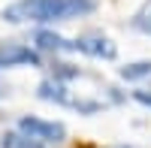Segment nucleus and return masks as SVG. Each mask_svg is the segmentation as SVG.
I'll list each match as a JSON object with an SVG mask.
<instances>
[{
  "instance_id": "nucleus-9",
  "label": "nucleus",
  "mask_w": 151,
  "mask_h": 148,
  "mask_svg": "<svg viewBox=\"0 0 151 148\" xmlns=\"http://www.w3.org/2000/svg\"><path fill=\"white\" fill-rule=\"evenodd\" d=\"M130 27L139 30V33H148L151 36V0H145V3L136 9V15L130 18Z\"/></svg>"
},
{
  "instance_id": "nucleus-12",
  "label": "nucleus",
  "mask_w": 151,
  "mask_h": 148,
  "mask_svg": "<svg viewBox=\"0 0 151 148\" xmlns=\"http://www.w3.org/2000/svg\"><path fill=\"white\" fill-rule=\"evenodd\" d=\"M133 100L151 109V91H148V88H139V91H133Z\"/></svg>"
},
{
  "instance_id": "nucleus-10",
  "label": "nucleus",
  "mask_w": 151,
  "mask_h": 148,
  "mask_svg": "<svg viewBox=\"0 0 151 148\" xmlns=\"http://www.w3.org/2000/svg\"><path fill=\"white\" fill-rule=\"evenodd\" d=\"M52 73H55V79L58 82H70V79H79L82 76V70L79 67H73V64H64V60H58V64H52Z\"/></svg>"
},
{
  "instance_id": "nucleus-7",
  "label": "nucleus",
  "mask_w": 151,
  "mask_h": 148,
  "mask_svg": "<svg viewBox=\"0 0 151 148\" xmlns=\"http://www.w3.org/2000/svg\"><path fill=\"white\" fill-rule=\"evenodd\" d=\"M118 76L124 82H139V79H151V60H133V64L121 67Z\"/></svg>"
},
{
  "instance_id": "nucleus-11",
  "label": "nucleus",
  "mask_w": 151,
  "mask_h": 148,
  "mask_svg": "<svg viewBox=\"0 0 151 148\" xmlns=\"http://www.w3.org/2000/svg\"><path fill=\"white\" fill-rule=\"evenodd\" d=\"M73 109L82 112V115H97L103 109V103H97V100H73Z\"/></svg>"
},
{
  "instance_id": "nucleus-8",
  "label": "nucleus",
  "mask_w": 151,
  "mask_h": 148,
  "mask_svg": "<svg viewBox=\"0 0 151 148\" xmlns=\"http://www.w3.org/2000/svg\"><path fill=\"white\" fill-rule=\"evenodd\" d=\"M0 148H45V145L30 139V136H24L18 130V133H3V136H0Z\"/></svg>"
},
{
  "instance_id": "nucleus-2",
  "label": "nucleus",
  "mask_w": 151,
  "mask_h": 148,
  "mask_svg": "<svg viewBox=\"0 0 151 148\" xmlns=\"http://www.w3.org/2000/svg\"><path fill=\"white\" fill-rule=\"evenodd\" d=\"M18 130L24 133V136L42 142V145H48V142L58 145V142L67 139V127L60 124V121H42V118H36V115H21L18 118Z\"/></svg>"
},
{
  "instance_id": "nucleus-5",
  "label": "nucleus",
  "mask_w": 151,
  "mask_h": 148,
  "mask_svg": "<svg viewBox=\"0 0 151 148\" xmlns=\"http://www.w3.org/2000/svg\"><path fill=\"white\" fill-rule=\"evenodd\" d=\"M33 42H36V52H76V40H64L60 33L55 30H36L33 33Z\"/></svg>"
},
{
  "instance_id": "nucleus-1",
  "label": "nucleus",
  "mask_w": 151,
  "mask_h": 148,
  "mask_svg": "<svg viewBox=\"0 0 151 148\" xmlns=\"http://www.w3.org/2000/svg\"><path fill=\"white\" fill-rule=\"evenodd\" d=\"M0 18L9 24H52L67 21L70 15V0H12L0 12Z\"/></svg>"
},
{
  "instance_id": "nucleus-4",
  "label": "nucleus",
  "mask_w": 151,
  "mask_h": 148,
  "mask_svg": "<svg viewBox=\"0 0 151 148\" xmlns=\"http://www.w3.org/2000/svg\"><path fill=\"white\" fill-rule=\"evenodd\" d=\"M0 67H42L40 52L24 42H3L0 45Z\"/></svg>"
},
{
  "instance_id": "nucleus-13",
  "label": "nucleus",
  "mask_w": 151,
  "mask_h": 148,
  "mask_svg": "<svg viewBox=\"0 0 151 148\" xmlns=\"http://www.w3.org/2000/svg\"><path fill=\"white\" fill-rule=\"evenodd\" d=\"M148 91H151V88H148Z\"/></svg>"
},
{
  "instance_id": "nucleus-3",
  "label": "nucleus",
  "mask_w": 151,
  "mask_h": 148,
  "mask_svg": "<svg viewBox=\"0 0 151 148\" xmlns=\"http://www.w3.org/2000/svg\"><path fill=\"white\" fill-rule=\"evenodd\" d=\"M76 52H82L88 57H100V60H115L118 57V45L106 33H82L76 40Z\"/></svg>"
},
{
  "instance_id": "nucleus-6",
  "label": "nucleus",
  "mask_w": 151,
  "mask_h": 148,
  "mask_svg": "<svg viewBox=\"0 0 151 148\" xmlns=\"http://www.w3.org/2000/svg\"><path fill=\"white\" fill-rule=\"evenodd\" d=\"M36 97H40V100H45V103L73 106V97H70V91H67V85H64V82H58V79H45V82H40Z\"/></svg>"
}]
</instances>
